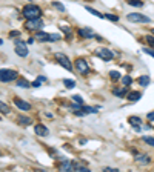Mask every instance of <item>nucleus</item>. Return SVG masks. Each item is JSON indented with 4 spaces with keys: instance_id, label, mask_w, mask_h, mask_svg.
Here are the masks:
<instances>
[{
    "instance_id": "19",
    "label": "nucleus",
    "mask_w": 154,
    "mask_h": 172,
    "mask_svg": "<svg viewBox=\"0 0 154 172\" xmlns=\"http://www.w3.org/2000/svg\"><path fill=\"white\" fill-rule=\"evenodd\" d=\"M85 9H86L89 14H93V15H96V17H99V19H103V14H100L97 9H94V8H91V6H85Z\"/></svg>"
},
{
    "instance_id": "37",
    "label": "nucleus",
    "mask_w": 154,
    "mask_h": 172,
    "mask_svg": "<svg viewBox=\"0 0 154 172\" xmlns=\"http://www.w3.org/2000/svg\"><path fill=\"white\" fill-rule=\"evenodd\" d=\"M17 35H20V32H17V31H11V37H12V39H16Z\"/></svg>"
},
{
    "instance_id": "12",
    "label": "nucleus",
    "mask_w": 154,
    "mask_h": 172,
    "mask_svg": "<svg viewBox=\"0 0 154 172\" xmlns=\"http://www.w3.org/2000/svg\"><path fill=\"white\" fill-rule=\"evenodd\" d=\"M34 131H36V134H37V135H40V137H46V135L49 134L48 128H46V126H43V125H37V126L34 128Z\"/></svg>"
},
{
    "instance_id": "25",
    "label": "nucleus",
    "mask_w": 154,
    "mask_h": 172,
    "mask_svg": "<svg viewBox=\"0 0 154 172\" xmlns=\"http://www.w3.org/2000/svg\"><path fill=\"white\" fill-rule=\"evenodd\" d=\"M83 112L85 114H96L97 112V108H89V106H82Z\"/></svg>"
},
{
    "instance_id": "28",
    "label": "nucleus",
    "mask_w": 154,
    "mask_h": 172,
    "mask_svg": "<svg viewBox=\"0 0 154 172\" xmlns=\"http://www.w3.org/2000/svg\"><path fill=\"white\" fill-rule=\"evenodd\" d=\"M103 19L111 20V22H119V17H117V15H113V14H105V15H103Z\"/></svg>"
},
{
    "instance_id": "35",
    "label": "nucleus",
    "mask_w": 154,
    "mask_h": 172,
    "mask_svg": "<svg viewBox=\"0 0 154 172\" xmlns=\"http://www.w3.org/2000/svg\"><path fill=\"white\" fill-rule=\"evenodd\" d=\"M40 85H42V82H40V80H36V82H33V83H31V86H34V88H39Z\"/></svg>"
},
{
    "instance_id": "41",
    "label": "nucleus",
    "mask_w": 154,
    "mask_h": 172,
    "mask_svg": "<svg viewBox=\"0 0 154 172\" xmlns=\"http://www.w3.org/2000/svg\"><path fill=\"white\" fill-rule=\"evenodd\" d=\"M152 128H154V125H152Z\"/></svg>"
},
{
    "instance_id": "33",
    "label": "nucleus",
    "mask_w": 154,
    "mask_h": 172,
    "mask_svg": "<svg viewBox=\"0 0 154 172\" xmlns=\"http://www.w3.org/2000/svg\"><path fill=\"white\" fill-rule=\"evenodd\" d=\"M57 40H60L59 34H49V42H57Z\"/></svg>"
},
{
    "instance_id": "17",
    "label": "nucleus",
    "mask_w": 154,
    "mask_h": 172,
    "mask_svg": "<svg viewBox=\"0 0 154 172\" xmlns=\"http://www.w3.org/2000/svg\"><path fill=\"white\" fill-rule=\"evenodd\" d=\"M17 121L22 123V125H25V126L31 125V118H30V117H25V115H19V117H17Z\"/></svg>"
},
{
    "instance_id": "40",
    "label": "nucleus",
    "mask_w": 154,
    "mask_h": 172,
    "mask_svg": "<svg viewBox=\"0 0 154 172\" xmlns=\"http://www.w3.org/2000/svg\"><path fill=\"white\" fill-rule=\"evenodd\" d=\"M152 34H154V29H152Z\"/></svg>"
},
{
    "instance_id": "24",
    "label": "nucleus",
    "mask_w": 154,
    "mask_h": 172,
    "mask_svg": "<svg viewBox=\"0 0 154 172\" xmlns=\"http://www.w3.org/2000/svg\"><path fill=\"white\" fill-rule=\"evenodd\" d=\"M122 83H123V86H126V88H128V86H130V85L133 83V79H131L130 76H125V77L122 79Z\"/></svg>"
},
{
    "instance_id": "8",
    "label": "nucleus",
    "mask_w": 154,
    "mask_h": 172,
    "mask_svg": "<svg viewBox=\"0 0 154 172\" xmlns=\"http://www.w3.org/2000/svg\"><path fill=\"white\" fill-rule=\"evenodd\" d=\"M16 54L17 56H20V57H26L28 56V48H26V45H25L23 42H16Z\"/></svg>"
},
{
    "instance_id": "11",
    "label": "nucleus",
    "mask_w": 154,
    "mask_h": 172,
    "mask_svg": "<svg viewBox=\"0 0 154 172\" xmlns=\"http://www.w3.org/2000/svg\"><path fill=\"white\" fill-rule=\"evenodd\" d=\"M77 34H79L80 37H83V39H93V37H96V34L89 28H82V29L77 31Z\"/></svg>"
},
{
    "instance_id": "6",
    "label": "nucleus",
    "mask_w": 154,
    "mask_h": 172,
    "mask_svg": "<svg viewBox=\"0 0 154 172\" xmlns=\"http://www.w3.org/2000/svg\"><path fill=\"white\" fill-rule=\"evenodd\" d=\"M126 19L130 20V22H133V23H148V22H149V19H148L146 15H143V14H139V12L128 14V15H126Z\"/></svg>"
},
{
    "instance_id": "1",
    "label": "nucleus",
    "mask_w": 154,
    "mask_h": 172,
    "mask_svg": "<svg viewBox=\"0 0 154 172\" xmlns=\"http://www.w3.org/2000/svg\"><path fill=\"white\" fill-rule=\"evenodd\" d=\"M22 14L23 17L30 20V19H39L40 14H42V9L37 6V5H26L23 9H22Z\"/></svg>"
},
{
    "instance_id": "5",
    "label": "nucleus",
    "mask_w": 154,
    "mask_h": 172,
    "mask_svg": "<svg viewBox=\"0 0 154 172\" xmlns=\"http://www.w3.org/2000/svg\"><path fill=\"white\" fill-rule=\"evenodd\" d=\"M56 60H57V62H59V65H60V66H63L66 71H72V65H71L69 59H68L65 54L57 52V54H56Z\"/></svg>"
},
{
    "instance_id": "13",
    "label": "nucleus",
    "mask_w": 154,
    "mask_h": 172,
    "mask_svg": "<svg viewBox=\"0 0 154 172\" xmlns=\"http://www.w3.org/2000/svg\"><path fill=\"white\" fill-rule=\"evenodd\" d=\"M140 97H142V94L139 91H133V92H128L126 94V98L130 102H137V100H140Z\"/></svg>"
},
{
    "instance_id": "4",
    "label": "nucleus",
    "mask_w": 154,
    "mask_h": 172,
    "mask_svg": "<svg viewBox=\"0 0 154 172\" xmlns=\"http://www.w3.org/2000/svg\"><path fill=\"white\" fill-rule=\"evenodd\" d=\"M96 56L100 57L102 60H105V62H110V60H113V57H114V54L110 51L108 48H99L97 51H96Z\"/></svg>"
},
{
    "instance_id": "29",
    "label": "nucleus",
    "mask_w": 154,
    "mask_h": 172,
    "mask_svg": "<svg viewBox=\"0 0 154 172\" xmlns=\"http://www.w3.org/2000/svg\"><path fill=\"white\" fill-rule=\"evenodd\" d=\"M142 140H143L146 144H149V146H154V137H146V135H145Z\"/></svg>"
},
{
    "instance_id": "16",
    "label": "nucleus",
    "mask_w": 154,
    "mask_h": 172,
    "mask_svg": "<svg viewBox=\"0 0 154 172\" xmlns=\"http://www.w3.org/2000/svg\"><path fill=\"white\" fill-rule=\"evenodd\" d=\"M59 167H60V170H72V163L69 160H63Z\"/></svg>"
},
{
    "instance_id": "10",
    "label": "nucleus",
    "mask_w": 154,
    "mask_h": 172,
    "mask_svg": "<svg viewBox=\"0 0 154 172\" xmlns=\"http://www.w3.org/2000/svg\"><path fill=\"white\" fill-rule=\"evenodd\" d=\"M14 105L19 109H22V111H31V105L26 103V102H23V100H20V98H14Z\"/></svg>"
},
{
    "instance_id": "32",
    "label": "nucleus",
    "mask_w": 154,
    "mask_h": 172,
    "mask_svg": "<svg viewBox=\"0 0 154 172\" xmlns=\"http://www.w3.org/2000/svg\"><path fill=\"white\" fill-rule=\"evenodd\" d=\"M72 100H74L75 103H80V105H83V98H82L80 95H72Z\"/></svg>"
},
{
    "instance_id": "34",
    "label": "nucleus",
    "mask_w": 154,
    "mask_h": 172,
    "mask_svg": "<svg viewBox=\"0 0 154 172\" xmlns=\"http://www.w3.org/2000/svg\"><path fill=\"white\" fill-rule=\"evenodd\" d=\"M143 51H145L146 54H149L151 57H154V49H149V48H145V49H143Z\"/></svg>"
},
{
    "instance_id": "38",
    "label": "nucleus",
    "mask_w": 154,
    "mask_h": 172,
    "mask_svg": "<svg viewBox=\"0 0 154 172\" xmlns=\"http://www.w3.org/2000/svg\"><path fill=\"white\" fill-rule=\"evenodd\" d=\"M34 40H36V39H28V43H30V45H33V43H34Z\"/></svg>"
},
{
    "instance_id": "2",
    "label": "nucleus",
    "mask_w": 154,
    "mask_h": 172,
    "mask_svg": "<svg viewBox=\"0 0 154 172\" xmlns=\"http://www.w3.org/2000/svg\"><path fill=\"white\" fill-rule=\"evenodd\" d=\"M19 77V72L12 71V69H0V82H12L17 80Z\"/></svg>"
},
{
    "instance_id": "7",
    "label": "nucleus",
    "mask_w": 154,
    "mask_h": 172,
    "mask_svg": "<svg viewBox=\"0 0 154 172\" xmlns=\"http://www.w3.org/2000/svg\"><path fill=\"white\" fill-rule=\"evenodd\" d=\"M74 66H75V69L79 71L80 74H88L89 72V66H88L86 60H83V59H77Z\"/></svg>"
},
{
    "instance_id": "22",
    "label": "nucleus",
    "mask_w": 154,
    "mask_h": 172,
    "mask_svg": "<svg viewBox=\"0 0 154 172\" xmlns=\"http://www.w3.org/2000/svg\"><path fill=\"white\" fill-rule=\"evenodd\" d=\"M139 83H140L142 86H148V85H149V77H148V76L139 77Z\"/></svg>"
},
{
    "instance_id": "20",
    "label": "nucleus",
    "mask_w": 154,
    "mask_h": 172,
    "mask_svg": "<svg viewBox=\"0 0 154 172\" xmlns=\"http://www.w3.org/2000/svg\"><path fill=\"white\" fill-rule=\"evenodd\" d=\"M17 85H19L20 88H30V86H31V83H30L28 80H25V79H17Z\"/></svg>"
},
{
    "instance_id": "26",
    "label": "nucleus",
    "mask_w": 154,
    "mask_h": 172,
    "mask_svg": "<svg viewBox=\"0 0 154 172\" xmlns=\"http://www.w3.org/2000/svg\"><path fill=\"white\" fill-rule=\"evenodd\" d=\"M63 83H65V86H66L68 89H72V88L75 86V82H74V80H68V79H66V80H63Z\"/></svg>"
},
{
    "instance_id": "27",
    "label": "nucleus",
    "mask_w": 154,
    "mask_h": 172,
    "mask_svg": "<svg viewBox=\"0 0 154 172\" xmlns=\"http://www.w3.org/2000/svg\"><path fill=\"white\" fill-rule=\"evenodd\" d=\"M53 6H54V8H57L60 12H65V6H63L60 2H53Z\"/></svg>"
},
{
    "instance_id": "36",
    "label": "nucleus",
    "mask_w": 154,
    "mask_h": 172,
    "mask_svg": "<svg viewBox=\"0 0 154 172\" xmlns=\"http://www.w3.org/2000/svg\"><path fill=\"white\" fill-rule=\"evenodd\" d=\"M148 120H151V121H154V112H148Z\"/></svg>"
},
{
    "instance_id": "21",
    "label": "nucleus",
    "mask_w": 154,
    "mask_h": 172,
    "mask_svg": "<svg viewBox=\"0 0 154 172\" xmlns=\"http://www.w3.org/2000/svg\"><path fill=\"white\" fill-rule=\"evenodd\" d=\"M9 106L6 105V103H3V102H0V112L2 114H9Z\"/></svg>"
},
{
    "instance_id": "18",
    "label": "nucleus",
    "mask_w": 154,
    "mask_h": 172,
    "mask_svg": "<svg viewBox=\"0 0 154 172\" xmlns=\"http://www.w3.org/2000/svg\"><path fill=\"white\" fill-rule=\"evenodd\" d=\"M113 94H114V95H117V97H126L128 89H126V86H125V88H122V89H114V91H113Z\"/></svg>"
},
{
    "instance_id": "30",
    "label": "nucleus",
    "mask_w": 154,
    "mask_h": 172,
    "mask_svg": "<svg viewBox=\"0 0 154 172\" xmlns=\"http://www.w3.org/2000/svg\"><path fill=\"white\" fill-rule=\"evenodd\" d=\"M110 77H111V80H119L120 79V74L117 71H111L110 72Z\"/></svg>"
},
{
    "instance_id": "23",
    "label": "nucleus",
    "mask_w": 154,
    "mask_h": 172,
    "mask_svg": "<svg viewBox=\"0 0 154 172\" xmlns=\"http://www.w3.org/2000/svg\"><path fill=\"white\" fill-rule=\"evenodd\" d=\"M126 3L131 6H143V2H140V0H126Z\"/></svg>"
},
{
    "instance_id": "9",
    "label": "nucleus",
    "mask_w": 154,
    "mask_h": 172,
    "mask_svg": "<svg viewBox=\"0 0 154 172\" xmlns=\"http://www.w3.org/2000/svg\"><path fill=\"white\" fill-rule=\"evenodd\" d=\"M128 121H130V125L136 129V131H140L142 129V120L139 118V117H136V115H131L130 118H128Z\"/></svg>"
},
{
    "instance_id": "39",
    "label": "nucleus",
    "mask_w": 154,
    "mask_h": 172,
    "mask_svg": "<svg viewBox=\"0 0 154 172\" xmlns=\"http://www.w3.org/2000/svg\"><path fill=\"white\" fill-rule=\"evenodd\" d=\"M2 43H3V40H2V39H0V45H2Z\"/></svg>"
},
{
    "instance_id": "14",
    "label": "nucleus",
    "mask_w": 154,
    "mask_h": 172,
    "mask_svg": "<svg viewBox=\"0 0 154 172\" xmlns=\"http://www.w3.org/2000/svg\"><path fill=\"white\" fill-rule=\"evenodd\" d=\"M34 39H36V40H39V42H49V34H48V32L37 31V32H36V35H34Z\"/></svg>"
},
{
    "instance_id": "31",
    "label": "nucleus",
    "mask_w": 154,
    "mask_h": 172,
    "mask_svg": "<svg viewBox=\"0 0 154 172\" xmlns=\"http://www.w3.org/2000/svg\"><path fill=\"white\" fill-rule=\"evenodd\" d=\"M145 40H146V43H148L149 46L154 48V37H152V35H145Z\"/></svg>"
},
{
    "instance_id": "15",
    "label": "nucleus",
    "mask_w": 154,
    "mask_h": 172,
    "mask_svg": "<svg viewBox=\"0 0 154 172\" xmlns=\"http://www.w3.org/2000/svg\"><path fill=\"white\" fill-rule=\"evenodd\" d=\"M136 161H137L139 164H148V163L151 161V158L143 154V155H137V157H136Z\"/></svg>"
},
{
    "instance_id": "3",
    "label": "nucleus",
    "mask_w": 154,
    "mask_h": 172,
    "mask_svg": "<svg viewBox=\"0 0 154 172\" xmlns=\"http://www.w3.org/2000/svg\"><path fill=\"white\" fill-rule=\"evenodd\" d=\"M25 26H26V29H30V31H39V29L43 28V20H40V17L39 19H30L26 23H25Z\"/></svg>"
}]
</instances>
